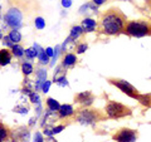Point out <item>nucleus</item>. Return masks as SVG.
Instances as JSON below:
<instances>
[{"instance_id":"nucleus-1","label":"nucleus","mask_w":151,"mask_h":142,"mask_svg":"<svg viewBox=\"0 0 151 142\" xmlns=\"http://www.w3.org/2000/svg\"><path fill=\"white\" fill-rule=\"evenodd\" d=\"M126 25V16L119 9L112 8L101 15L98 22V32L106 35H119L124 33Z\"/></svg>"},{"instance_id":"nucleus-2","label":"nucleus","mask_w":151,"mask_h":142,"mask_svg":"<svg viewBox=\"0 0 151 142\" xmlns=\"http://www.w3.org/2000/svg\"><path fill=\"white\" fill-rule=\"evenodd\" d=\"M124 33L130 37H135V38L151 37V20H147V19H137V20L126 22Z\"/></svg>"},{"instance_id":"nucleus-3","label":"nucleus","mask_w":151,"mask_h":142,"mask_svg":"<svg viewBox=\"0 0 151 142\" xmlns=\"http://www.w3.org/2000/svg\"><path fill=\"white\" fill-rule=\"evenodd\" d=\"M106 115L108 118H122L132 115V110L129 106H125L120 102L110 101L105 107Z\"/></svg>"},{"instance_id":"nucleus-4","label":"nucleus","mask_w":151,"mask_h":142,"mask_svg":"<svg viewBox=\"0 0 151 142\" xmlns=\"http://www.w3.org/2000/svg\"><path fill=\"white\" fill-rule=\"evenodd\" d=\"M102 118L103 117L101 116L100 111H94V110H82L77 115V121L83 125H94L98 121H101Z\"/></svg>"},{"instance_id":"nucleus-5","label":"nucleus","mask_w":151,"mask_h":142,"mask_svg":"<svg viewBox=\"0 0 151 142\" xmlns=\"http://www.w3.org/2000/svg\"><path fill=\"white\" fill-rule=\"evenodd\" d=\"M139 137V131L137 130H131V128H120L112 136L113 141L116 142H135L136 138Z\"/></svg>"},{"instance_id":"nucleus-6","label":"nucleus","mask_w":151,"mask_h":142,"mask_svg":"<svg viewBox=\"0 0 151 142\" xmlns=\"http://www.w3.org/2000/svg\"><path fill=\"white\" fill-rule=\"evenodd\" d=\"M108 82H110L111 84H113V86H116L117 88H120L122 92H124L125 94H127V96H130L131 98H135L137 99V97L140 96V92L136 89L132 84H130L129 82H126V80H122V79H108Z\"/></svg>"},{"instance_id":"nucleus-7","label":"nucleus","mask_w":151,"mask_h":142,"mask_svg":"<svg viewBox=\"0 0 151 142\" xmlns=\"http://www.w3.org/2000/svg\"><path fill=\"white\" fill-rule=\"evenodd\" d=\"M4 19H5V22H6L8 25H10L13 28L19 27V25H20V22H22V13L19 11L18 9L12 8V9H9V10L6 11Z\"/></svg>"},{"instance_id":"nucleus-8","label":"nucleus","mask_w":151,"mask_h":142,"mask_svg":"<svg viewBox=\"0 0 151 142\" xmlns=\"http://www.w3.org/2000/svg\"><path fill=\"white\" fill-rule=\"evenodd\" d=\"M93 99H94V97L91 92H82V93H79L76 96V101L78 103H81V105H84V106L92 105Z\"/></svg>"},{"instance_id":"nucleus-9","label":"nucleus","mask_w":151,"mask_h":142,"mask_svg":"<svg viewBox=\"0 0 151 142\" xmlns=\"http://www.w3.org/2000/svg\"><path fill=\"white\" fill-rule=\"evenodd\" d=\"M10 62H12V52L6 48H3L0 50V65L4 67V65H8Z\"/></svg>"},{"instance_id":"nucleus-10","label":"nucleus","mask_w":151,"mask_h":142,"mask_svg":"<svg viewBox=\"0 0 151 142\" xmlns=\"http://www.w3.org/2000/svg\"><path fill=\"white\" fill-rule=\"evenodd\" d=\"M96 27H97V23L94 22L93 19H91V18H86V19H83V22H82L83 32H86V33H91V32H93L94 29H96Z\"/></svg>"},{"instance_id":"nucleus-11","label":"nucleus","mask_w":151,"mask_h":142,"mask_svg":"<svg viewBox=\"0 0 151 142\" xmlns=\"http://www.w3.org/2000/svg\"><path fill=\"white\" fill-rule=\"evenodd\" d=\"M73 108L70 105H63L59 108V117H69L73 115Z\"/></svg>"},{"instance_id":"nucleus-12","label":"nucleus","mask_w":151,"mask_h":142,"mask_svg":"<svg viewBox=\"0 0 151 142\" xmlns=\"http://www.w3.org/2000/svg\"><path fill=\"white\" fill-rule=\"evenodd\" d=\"M137 101L141 103L142 106L150 107L151 108V93H146V94H141L137 97Z\"/></svg>"},{"instance_id":"nucleus-13","label":"nucleus","mask_w":151,"mask_h":142,"mask_svg":"<svg viewBox=\"0 0 151 142\" xmlns=\"http://www.w3.org/2000/svg\"><path fill=\"white\" fill-rule=\"evenodd\" d=\"M83 33V28L82 27H73L72 28V30H70V35L68 38V40H74V39H77V38L81 35Z\"/></svg>"},{"instance_id":"nucleus-14","label":"nucleus","mask_w":151,"mask_h":142,"mask_svg":"<svg viewBox=\"0 0 151 142\" xmlns=\"http://www.w3.org/2000/svg\"><path fill=\"white\" fill-rule=\"evenodd\" d=\"M9 128L4 125V123H0V142H4V141H6L8 140V137H9Z\"/></svg>"},{"instance_id":"nucleus-15","label":"nucleus","mask_w":151,"mask_h":142,"mask_svg":"<svg viewBox=\"0 0 151 142\" xmlns=\"http://www.w3.org/2000/svg\"><path fill=\"white\" fill-rule=\"evenodd\" d=\"M76 62H77V58H76L74 54H67L63 58V65L64 67H69V65H73Z\"/></svg>"},{"instance_id":"nucleus-16","label":"nucleus","mask_w":151,"mask_h":142,"mask_svg":"<svg viewBox=\"0 0 151 142\" xmlns=\"http://www.w3.org/2000/svg\"><path fill=\"white\" fill-rule=\"evenodd\" d=\"M47 106H48V108L50 111H59V108H60L59 103L57 102L55 99H53V98H48V99H47Z\"/></svg>"},{"instance_id":"nucleus-17","label":"nucleus","mask_w":151,"mask_h":142,"mask_svg":"<svg viewBox=\"0 0 151 142\" xmlns=\"http://www.w3.org/2000/svg\"><path fill=\"white\" fill-rule=\"evenodd\" d=\"M9 39L14 42V43H18V42L22 40V34L18 30H12L10 34H9Z\"/></svg>"},{"instance_id":"nucleus-18","label":"nucleus","mask_w":151,"mask_h":142,"mask_svg":"<svg viewBox=\"0 0 151 142\" xmlns=\"http://www.w3.org/2000/svg\"><path fill=\"white\" fill-rule=\"evenodd\" d=\"M12 52H13V54H14V55H17V57H22L23 54L25 53V50L23 49L20 45H18V44L12 45Z\"/></svg>"},{"instance_id":"nucleus-19","label":"nucleus","mask_w":151,"mask_h":142,"mask_svg":"<svg viewBox=\"0 0 151 142\" xmlns=\"http://www.w3.org/2000/svg\"><path fill=\"white\" fill-rule=\"evenodd\" d=\"M22 72L24 73L25 75H29L32 72H33V67H32V64L29 63H24L22 65Z\"/></svg>"},{"instance_id":"nucleus-20","label":"nucleus","mask_w":151,"mask_h":142,"mask_svg":"<svg viewBox=\"0 0 151 142\" xmlns=\"http://www.w3.org/2000/svg\"><path fill=\"white\" fill-rule=\"evenodd\" d=\"M25 55H27L29 59H33V58H35V57L38 55V52H35L34 48H29V49L25 50Z\"/></svg>"},{"instance_id":"nucleus-21","label":"nucleus","mask_w":151,"mask_h":142,"mask_svg":"<svg viewBox=\"0 0 151 142\" xmlns=\"http://www.w3.org/2000/svg\"><path fill=\"white\" fill-rule=\"evenodd\" d=\"M39 60H40V63H43V64L49 62L48 54H45V52H44V50H40V52H39Z\"/></svg>"},{"instance_id":"nucleus-22","label":"nucleus","mask_w":151,"mask_h":142,"mask_svg":"<svg viewBox=\"0 0 151 142\" xmlns=\"http://www.w3.org/2000/svg\"><path fill=\"white\" fill-rule=\"evenodd\" d=\"M44 25H45V23H44V20L42 18H37L35 19V27L38 28V29H43Z\"/></svg>"},{"instance_id":"nucleus-23","label":"nucleus","mask_w":151,"mask_h":142,"mask_svg":"<svg viewBox=\"0 0 151 142\" xmlns=\"http://www.w3.org/2000/svg\"><path fill=\"white\" fill-rule=\"evenodd\" d=\"M86 49H87V44H81V45H79L78 48H77V52H78V53H83V52L86 50Z\"/></svg>"},{"instance_id":"nucleus-24","label":"nucleus","mask_w":151,"mask_h":142,"mask_svg":"<svg viewBox=\"0 0 151 142\" xmlns=\"http://www.w3.org/2000/svg\"><path fill=\"white\" fill-rule=\"evenodd\" d=\"M34 142H43V138H42V135L39 133V132H37V133H35Z\"/></svg>"},{"instance_id":"nucleus-25","label":"nucleus","mask_w":151,"mask_h":142,"mask_svg":"<svg viewBox=\"0 0 151 142\" xmlns=\"http://www.w3.org/2000/svg\"><path fill=\"white\" fill-rule=\"evenodd\" d=\"M30 98H32V101L34 102V103H38V102H39V97H38L37 94H34V93H33L32 96H30Z\"/></svg>"},{"instance_id":"nucleus-26","label":"nucleus","mask_w":151,"mask_h":142,"mask_svg":"<svg viewBox=\"0 0 151 142\" xmlns=\"http://www.w3.org/2000/svg\"><path fill=\"white\" fill-rule=\"evenodd\" d=\"M64 128L63 126H58V127H55V128H53V131H52V133H58L59 131H62Z\"/></svg>"},{"instance_id":"nucleus-27","label":"nucleus","mask_w":151,"mask_h":142,"mask_svg":"<svg viewBox=\"0 0 151 142\" xmlns=\"http://www.w3.org/2000/svg\"><path fill=\"white\" fill-rule=\"evenodd\" d=\"M70 0H62V5L63 6H65V8H68V6H70Z\"/></svg>"},{"instance_id":"nucleus-28","label":"nucleus","mask_w":151,"mask_h":142,"mask_svg":"<svg viewBox=\"0 0 151 142\" xmlns=\"http://www.w3.org/2000/svg\"><path fill=\"white\" fill-rule=\"evenodd\" d=\"M94 5H101V4H103L105 1H107V0H92Z\"/></svg>"},{"instance_id":"nucleus-29","label":"nucleus","mask_w":151,"mask_h":142,"mask_svg":"<svg viewBox=\"0 0 151 142\" xmlns=\"http://www.w3.org/2000/svg\"><path fill=\"white\" fill-rule=\"evenodd\" d=\"M48 88H49V82H47V83L43 84V91L47 92V91H48Z\"/></svg>"},{"instance_id":"nucleus-30","label":"nucleus","mask_w":151,"mask_h":142,"mask_svg":"<svg viewBox=\"0 0 151 142\" xmlns=\"http://www.w3.org/2000/svg\"><path fill=\"white\" fill-rule=\"evenodd\" d=\"M47 54H48V57H50L52 54H53V50H52V48H47Z\"/></svg>"},{"instance_id":"nucleus-31","label":"nucleus","mask_w":151,"mask_h":142,"mask_svg":"<svg viewBox=\"0 0 151 142\" xmlns=\"http://www.w3.org/2000/svg\"><path fill=\"white\" fill-rule=\"evenodd\" d=\"M147 4H149V6H150V9H151V0H147Z\"/></svg>"}]
</instances>
